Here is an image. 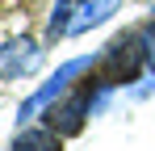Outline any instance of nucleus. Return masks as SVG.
<instances>
[{
  "label": "nucleus",
  "mask_w": 155,
  "mask_h": 151,
  "mask_svg": "<svg viewBox=\"0 0 155 151\" xmlns=\"http://www.w3.org/2000/svg\"><path fill=\"white\" fill-rule=\"evenodd\" d=\"M84 67H88V59H76V63H63V67H59V72H54L51 80H46V84H42V88H38V92H34V97L25 101V105H21V118H29V113H34L38 105H46V101H54L59 92H63V88H67V80H76V76L84 72Z\"/></svg>",
  "instance_id": "20e7f679"
},
{
  "label": "nucleus",
  "mask_w": 155,
  "mask_h": 151,
  "mask_svg": "<svg viewBox=\"0 0 155 151\" xmlns=\"http://www.w3.org/2000/svg\"><path fill=\"white\" fill-rule=\"evenodd\" d=\"M88 105H92V92L84 88V92H76V97H67L63 105H54L51 113H46V126H51V130H59V134H76L80 126H84Z\"/></svg>",
  "instance_id": "7ed1b4c3"
},
{
  "label": "nucleus",
  "mask_w": 155,
  "mask_h": 151,
  "mask_svg": "<svg viewBox=\"0 0 155 151\" xmlns=\"http://www.w3.org/2000/svg\"><path fill=\"white\" fill-rule=\"evenodd\" d=\"M138 67H143V50L122 38V42H113L105 50V59H101V84L105 88L109 84H126V80L138 76Z\"/></svg>",
  "instance_id": "f257e3e1"
},
{
  "label": "nucleus",
  "mask_w": 155,
  "mask_h": 151,
  "mask_svg": "<svg viewBox=\"0 0 155 151\" xmlns=\"http://www.w3.org/2000/svg\"><path fill=\"white\" fill-rule=\"evenodd\" d=\"M17 151H59V130H25L17 139Z\"/></svg>",
  "instance_id": "423d86ee"
},
{
  "label": "nucleus",
  "mask_w": 155,
  "mask_h": 151,
  "mask_svg": "<svg viewBox=\"0 0 155 151\" xmlns=\"http://www.w3.org/2000/svg\"><path fill=\"white\" fill-rule=\"evenodd\" d=\"M113 8H117V0H84V4L76 8V21H71V34H84V29L101 25L105 17H113Z\"/></svg>",
  "instance_id": "39448f33"
},
{
  "label": "nucleus",
  "mask_w": 155,
  "mask_h": 151,
  "mask_svg": "<svg viewBox=\"0 0 155 151\" xmlns=\"http://www.w3.org/2000/svg\"><path fill=\"white\" fill-rule=\"evenodd\" d=\"M38 63H42V50H38L34 38H13V42L0 46V76H4V80L29 76Z\"/></svg>",
  "instance_id": "f03ea898"
},
{
  "label": "nucleus",
  "mask_w": 155,
  "mask_h": 151,
  "mask_svg": "<svg viewBox=\"0 0 155 151\" xmlns=\"http://www.w3.org/2000/svg\"><path fill=\"white\" fill-rule=\"evenodd\" d=\"M143 55H147V63L155 67V25H147V34H143Z\"/></svg>",
  "instance_id": "0eeeda50"
}]
</instances>
